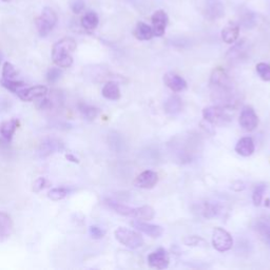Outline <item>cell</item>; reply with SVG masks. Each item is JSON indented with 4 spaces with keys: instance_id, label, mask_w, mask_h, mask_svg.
<instances>
[{
    "instance_id": "e575fe53",
    "label": "cell",
    "mask_w": 270,
    "mask_h": 270,
    "mask_svg": "<svg viewBox=\"0 0 270 270\" xmlns=\"http://www.w3.org/2000/svg\"><path fill=\"white\" fill-rule=\"evenodd\" d=\"M184 242L188 246H197V245L200 244V242H204V240L201 239V238H199V237L192 236V237H187Z\"/></svg>"
},
{
    "instance_id": "4dcf8cb0",
    "label": "cell",
    "mask_w": 270,
    "mask_h": 270,
    "mask_svg": "<svg viewBox=\"0 0 270 270\" xmlns=\"http://www.w3.org/2000/svg\"><path fill=\"white\" fill-rule=\"evenodd\" d=\"M69 7L74 14H80L86 9L85 0H69Z\"/></svg>"
},
{
    "instance_id": "836d02e7",
    "label": "cell",
    "mask_w": 270,
    "mask_h": 270,
    "mask_svg": "<svg viewBox=\"0 0 270 270\" xmlns=\"http://www.w3.org/2000/svg\"><path fill=\"white\" fill-rule=\"evenodd\" d=\"M46 179L44 177H39L35 181L34 185H33V190L35 192H39L40 190H43L46 187Z\"/></svg>"
},
{
    "instance_id": "f546056e",
    "label": "cell",
    "mask_w": 270,
    "mask_h": 270,
    "mask_svg": "<svg viewBox=\"0 0 270 270\" xmlns=\"http://www.w3.org/2000/svg\"><path fill=\"white\" fill-rule=\"evenodd\" d=\"M265 190H266V186L263 185V184L258 185V186L255 188V190H254V194H253V201H254V204H255L256 206H260V205H261Z\"/></svg>"
},
{
    "instance_id": "4fadbf2b",
    "label": "cell",
    "mask_w": 270,
    "mask_h": 270,
    "mask_svg": "<svg viewBox=\"0 0 270 270\" xmlns=\"http://www.w3.org/2000/svg\"><path fill=\"white\" fill-rule=\"evenodd\" d=\"M132 225L135 229L139 230L140 232L145 233V235H147L153 239L160 238L164 233V229L161 228L160 226L149 224V223H146L141 220H136V221L132 222Z\"/></svg>"
},
{
    "instance_id": "44dd1931",
    "label": "cell",
    "mask_w": 270,
    "mask_h": 270,
    "mask_svg": "<svg viewBox=\"0 0 270 270\" xmlns=\"http://www.w3.org/2000/svg\"><path fill=\"white\" fill-rule=\"evenodd\" d=\"M80 24L85 30L94 31L99 24L98 15L93 11H89L82 15L81 19H80Z\"/></svg>"
},
{
    "instance_id": "d590c367",
    "label": "cell",
    "mask_w": 270,
    "mask_h": 270,
    "mask_svg": "<svg viewBox=\"0 0 270 270\" xmlns=\"http://www.w3.org/2000/svg\"><path fill=\"white\" fill-rule=\"evenodd\" d=\"M262 237L265 239L266 243L270 246V229H268L267 231H265V232L263 233V235H262Z\"/></svg>"
},
{
    "instance_id": "5b68a950",
    "label": "cell",
    "mask_w": 270,
    "mask_h": 270,
    "mask_svg": "<svg viewBox=\"0 0 270 270\" xmlns=\"http://www.w3.org/2000/svg\"><path fill=\"white\" fill-rule=\"evenodd\" d=\"M227 108L221 106H212L205 108L203 110L204 118L214 126H225L231 120V116Z\"/></svg>"
},
{
    "instance_id": "3957f363",
    "label": "cell",
    "mask_w": 270,
    "mask_h": 270,
    "mask_svg": "<svg viewBox=\"0 0 270 270\" xmlns=\"http://www.w3.org/2000/svg\"><path fill=\"white\" fill-rule=\"evenodd\" d=\"M58 22L57 13L50 7H45L40 15L36 18V28L41 37L48 36Z\"/></svg>"
},
{
    "instance_id": "8fae6325",
    "label": "cell",
    "mask_w": 270,
    "mask_h": 270,
    "mask_svg": "<svg viewBox=\"0 0 270 270\" xmlns=\"http://www.w3.org/2000/svg\"><path fill=\"white\" fill-rule=\"evenodd\" d=\"M63 148H64V145L59 140L48 138L41 141V143L37 149V154L40 158H46L54 154L56 151H61Z\"/></svg>"
},
{
    "instance_id": "d4e9b609",
    "label": "cell",
    "mask_w": 270,
    "mask_h": 270,
    "mask_svg": "<svg viewBox=\"0 0 270 270\" xmlns=\"http://www.w3.org/2000/svg\"><path fill=\"white\" fill-rule=\"evenodd\" d=\"M0 84H2L3 87H5L6 89L9 90V91L13 93H17L26 85L24 81L17 80V79H4V78H2V80H0Z\"/></svg>"
},
{
    "instance_id": "52a82bcc",
    "label": "cell",
    "mask_w": 270,
    "mask_h": 270,
    "mask_svg": "<svg viewBox=\"0 0 270 270\" xmlns=\"http://www.w3.org/2000/svg\"><path fill=\"white\" fill-rule=\"evenodd\" d=\"M239 122H240V126L242 127V129L247 131V132L254 131L258 127L259 117H258V115H257L256 111L254 110L253 107L246 106L243 108V110H242L241 115H240Z\"/></svg>"
},
{
    "instance_id": "cb8c5ba5",
    "label": "cell",
    "mask_w": 270,
    "mask_h": 270,
    "mask_svg": "<svg viewBox=\"0 0 270 270\" xmlns=\"http://www.w3.org/2000/svg\"><path fill=\"white\" fill-rule=\"evenodd\" d=\"M78 110H79L80 114L82 115V117L86 118L87 120H90V121L94 120L99 113V110L97 109V108L89 106L87 103H79L78 105Z\"/></svg>"
},
{
    "instance_id": "f1b7e54d",
    "label": "cell",
    "mask_w": 270,
    "mask_h": 270,
    "mask_svg": "<svg viewBox=\"0 0 270 270\" xmlns=\"http://www.w3.org/2000/svg\"><path fill=\"white\" fill-rule=\"evenodd\" d=\"M60 77H61V70L59 69V67L49 69L47 73V80L49 84L51 85L56 84L60 79Z\"/></svg>"
},
{
    "instance_id": "603a6c76",
    "label": "cell",
    "mask_w": 270,
    "mask_h": 270,
    "mask_svg": "<svg viewBox=\"0 0 270 270\" xmlns=\"http://www.w3.org/2000/svg\"><path fill=\"white\" fill-rule=\"evenodd\" d=\"M183 109L182 99L177 95L170 96L165 102V111L170 115H176Z\"/></svg>"
},
{
    "instance_id": "2e32d148",
    "label": "cell",
    "mask_w": 270,
    "mask_h": 270,
    "mask_svg": "<svg viewBox=\"0 0 270 270\" xmlns=\"http://www.w3.org/2000/svg\"><path fill=\"white\" fill-rule=\"evenodd\" d=\"M222 39L228 45L235 44L240 36V26L237 23L230 22L222 30Z\"/></svg>"
},
{
    "instance_id": "ac0fdd59",
    "label": "cell",
    "mask_w": 270,
    "mask_h": 270,
    "mask_svg": "<svg viewBox=\"0 0 270 270\" xmlns=\"http://www.w3.org/2000/svg\"><path fill=\"white\" fill-rule=\"evenodd\" d=\"M256 150L255 141L251 137H242L236 146V152L241 156H250L253 155Z\"/></svg>"
},
{
    "instance_id": "e0dca14e",
    "label": "cell",
    "mask_w": 270,
    "mask_h": 270,
    "mask_svg": "<svg viewBox=\"0 0 270 270\" xmlns=\"http://www.w3.org/2000/svg\"><path fill=\"white\" fill-rule=\"evenodd\" d=\"M14 230V224L10 215L0 211V242L8 240Z\"/></svg>"
},
{
    "instance_id": "4316f807",
    "label": "cell",
    "mask_w": 270,
    "mask_h": 270,
    "mask_svg": "<svg viewBox=\"0 0 270 270\" xmlns=\"http://www.w3.org/2000/svg\"><path fill=\"white\" fill-rule=\"evenodd\" d=\"M257 72L259 76L265 80V81H270V64L267 63H259L256 67Z\"/></svg>"
},
{
    "instance_id": "f35d334b",
    "label": "cell",
    "mask_w": 270,
    "mask_h": 270,
    "mask_svg": "<svg viewBox=\"0 0 270 270\" xmlns=\"http://www.w3.org/2000/svg\"><path fill=\"white\" fill-rule=\"evenodd\" d=\"M3 2H4V3H11L12 0H3Z\"/></svg>"
},
{
    "instance_id": "5bb4252c",
    "label": "cell",
    "mask_w": 270,
    "mask_h": 270,
    "mask_svg": "<svg viewBox=\"0 0 270 270\" xmlns=\"http://www.w3.org/2000/svg\"><path fill=\"white\" fill-rule=\"evenodd\" d=\"M106 204L108 205V207L111 208L112 210H114L116 213H118L120 215H123V217L134 218L136 220L138 218L139 207L138 208H132V207L120 204V203H118L116 201H113V200H106Z\"/></svg>"
},
{
    "instance_id": "8d00e7d4",
    "label": "cell",
    "mask_w": 270,
    "mask_h": 270,
    "mask_svg": "<svg viewBox=\"0 0 270 270\" xmlns=\"http://www.w3.org/2000/svg\"><path fill=\"white\" fill-rule=\"evenodd\" d=\"M67 159H69L70 161H73V163H78V159L75 156L72 155V154H68L67 155Z\"/></svg>"
},
{
    "instance_id": "d6a6232c",
    "label": "cell",
    "mask_w": 270,
    "mask_h": 270,
    "mask_svg": "<svg viewBox=\"0 0 270 270\" xmlns=\"http://www.w3.org/2000/svg\"><path fill=\"white\" fill-rule=\"evenodd\" d=\"M89 232H90V236H91L95 240L102 239L106 235V231L98 226H91L89 229Z\"/></svg>"
},
{
    "instance_id": "83f0119b",
    "label": "cell",
    "mask_w": 270,
    "mask_h": 270,
    "mask_svg": "<svg viewBox=\"0 0 270 270\" xmlns=\"http://www.w3.org/2000/svg\"><path fill=\"white\" fill-rule=\"evenodd\" d=\"M16 77H17V71L15 70V67L11 63L6 61L3 67V78L16 79Z\"/></svg>"
},
{
    "instance_id": "ffe728a7",
    "label": "cell",
    "mask_w": 270,
    "mask_h": 270,
    "mask_svg": "<svg viewBox=\"0 0 270 270\" xmlns=\"http://www.w3.org/2000/svg\"><path fill=\"white\" fill-rule=\"evenodd\" d=\"M17 128H18V120L16 119L5 120L0 123V134H2L3 138L6 141L10 142Z\"/></svg>"
},
{
    "instance_id": "d6986e66",
    "label": "cell",
    "mask_w": 270,
    "mask_h": 270,
    "mask_svg": "<svg viewBox=\"0 0 270 270\" xmlns=\"http://www.w3.org/2000/svg\"><path fill=\"white\" fill-rule=\"evenodd\" d=\"M133 35L136 39L141 40V41L150 40L154 37V33H153L152 27L145 24V23H142V22L137 23V25L133 31Z\"/></svg>"
},
{
    "instance_id": "6da1fadb",
    "label": "cell",
    "mask_w": 270,
    "mask_h": 270,
    "mask_svg": "<svg viewBox=\"0 0 270 270\" xmlns=\"http://www.w3.org/2000/svg\"><path fill=\"white\" fill-rule=\"evenodd\" d=\"M211 98L217 103L227 109L232 110L239 102V94L233 86L227 72L218 67L214 69L210 78Z\"/></svg>"
},
{
    "instance_id": "9a60e30c",
    "label": "cell",
    "mask_w": 270,
    "mask_h": 270,
    "mask_svg": "<svg viewBox=\"0 0 270 270\" xmlns=\"http://www.w3.org/2000/svg\"><path fill=\"white\" fill-rule=\"evenodd\" d=\"M164 84L173 92H182L187 88L186 80L175 73H166L164 75Z\"/></svg>"
},
{
    "instance_id": "74e56055",
    "label": "cell",
    "mask_w": 270,
    "mask_h": 270,
    "mask_svg": "<svg viewBox=\"0 0 270 270\" xmlns=\"http://www.w3.org/2000/svg\"><path fill=\"white\" fill-rule=\"evenodd\" d=\"M2 61H3V53L0 51V64H2Z\"/></svg>"
},
{
    "instance_id": "30bf717a",
    "label": "cell",
    "mask_w": 270,
    "mask_h": 270,
    "mask_svg": "<svg viewBox=\"0 0 270 270\" xmlns=\"http://www.w3.org/2000/svg\"><path fill=\"white\" fill-rule=\"evenodd\" d=\"M16 94L24 101L36 100L37 98H40L48 94V88L43 85L34 86L26 89H20Z\"/></svg>"
},
{
    "instance_id": "277c9868",
    "label": "cell",
    "mask_w": 270,
    "mask_h": 270,
    "mask_svg": "<svg viewBox=\"0 0 270 270\" xmlns=\"http://www.w3.org/2000/svg\"><path fill=\"white\" fill-rule=\"evenodd\" d=\"M114 236L120 244L130 249H137L143 245V239L139 233L128 228H117L114 232Z\"/></svg>"
},
{
    "instance_id": "8992f818",
    "label": "cell",
    "mask_w": 270,
    "mask_h": 270,
    "mask_svg": "<svg viewBox=\"0 0 270 270\" xmlns=\"http://www.w3.org/2000/svg\"><path fill=\"white\" fill-rule=\"evenodd\" d=\"M212 245L220 253H226L232 248L233 239L227 230L217 227L212 232Z\"/></svg>"
},
{
    "instance_id": "ba28073f",
    "label": "cell",
    "mask_w": 270,
    "mask_h": 270,
    "mask_svg": "<svg viewBox=\"0 0 270 270\" xmlns=\"http://www.w3.org/2000/svg\"><path fill=\"white\" fill-rule=\"evenodd\" d=\"M151 22H152V30L154 36L161 37V36L165 34L166 28L169 23V17L167 13L164 10L155 11L151 17Z\"/></svg>"
},
{
    "instance_id": "1f68e13d",
    "label": "cell",
    "mask_w": 270,
    "mask_h": 270,
    "mask_svg": "<svg viewBox=\"0 0 270 270\" xmlns=\"http://www.w3.org/2000/svg\"><path fill=\"white\" fill-rule=\"evenodd\" d=\"M217 207H215L214 205L212 204H208L206 203L204 206H203V209H202V213L205 218L207 219H210V218H213L214 215H217L218 211H217Z\"/></svg>"
},
{
    "instance_id": "9c48e42d",
    "label": "cell",
    "mask_w": 270,
    "mask_h": 270,
    "mask_svg": "<svg viewBox=\"0 0 270 270\" xmlns=\"http://www.w3.org/2000/svg\"><path fill=\"white\" fill-rule=\"evenodd\" d=\"M148 264L151 268L165 269L169 266L170 258L164 248H158L148 256Z\"/></svg>"
},
{
    "instance_id": "484cf974",
    "label": "cell",
    "mask_w": 270,
    "mask_h": 270,
    "mask_svg": "<svg viewBox=\"0 0 270 270\" xmlns=\"http://www.w3.org/2000/svg\"><path fill=\"white\" fill-rule=\"evenodd\" d=\"M69 194V189L65 187H58V188H53L49 191L48 196L49 199L52 201H60Z\"/></svg>"
},
{
    "instance_id": "7a4b0ae2",
    "label": "cell",
    "mask_w": 270,
    "mask_h": 270,
    "mask_svg": "<svg viewBox=\"0 0 270 270\" xmlns=\"http://www.w3.org/2000/svg\"><path fill=\"white\" fill-rule=\"evenodd\" d=\"M77 44L74 38L64 37L54 44L52 48V60L59 68H70L73 65L72 54L76 50Z\"/></svg>"
},
{
    "instance_id": "7402d4cb",
    "label": "cell",
    "mask_w": 270,
    "mask_h": 270,
    "mask_svg": "<svg viewBox=\"0 0 270 270\" xmlns=\"http://www.w3.org/2000/svg\"><path fill=\"white\" fill-rule=\"evenodd\" d=\"M101 94L107 99L118 100L120 98V90L115 81H108L102 87Z\"/></svg>"
},
{
    "instance_id": "7c38bea8",
    "label": "cell",
    "mask_w": 270,
    "mask_h": 270,
    "mask_svg": "<svg viewBox=\"0 0 270 270\" xmlns=\"http://www.w3.org/2000/svg\"><path fill=\"white\" fill-rule=\"evenodd\" d=\"M158 183V175L156 172L146 170L141 172L134 181V185L142 189H151Z\"/></svg>"
}]
</instances>
